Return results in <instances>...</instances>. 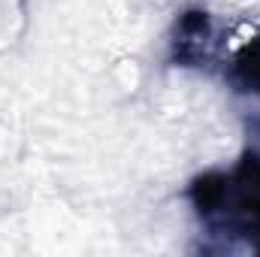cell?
Instances as JSON below:
<instances>
[{
    "label": "cell",
    "mask_w": 260,
    "mask_h": 257,
    "mask_svg": "<svg viewBox=\"0 0 260 257\" xmlns=\"http://www.w3.org/2000/svg\"><path fill=\"white\" fill-rule=\"evenodd\" d=\"M230 79H233V85H239V91H251L260 97V37L248 40L236 52V58L230 64Z\"/></svg>",
    "instance_id": "3957f363"
},
{
    "label": "cell",
    "mask_w": 260,
    "mask_h": 257,
    "mask_svg": "<svg viewBox=\"0 0 260 257\" xmlns=\"http://www.w3.org/2000/svg\"><path fill=\"white\" fill-rule=\"evenodd\" d=\"M197 215L218 230L260 245V157L248 154L230 173H206L191 185Z\"/></svg>",
    "instance_id": "6da1fadb"
},
{
    "label": "cell",
    "mask_w": 260,
    "mask_h": 257,
    "mask_svg": "<svg viewBox=\"0 0 260 257\" xmlns=\"http://www.w3.org/2000/svg\"><path fill=\"white\" fill-rule=\"evenodd\" d=\"M215 52V30L206 9H188L176 21L173 61L182 67H203Z\"/></svg>",
    "instance_id": "7a4b0ae2"
}]
</instances>
